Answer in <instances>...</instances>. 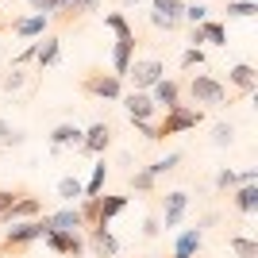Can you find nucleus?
Wrapping results in <instances>:
<instances>
[{
	"label": "nucleus",
	"instance_id": "14",
	"mask_svg": "<svg viewBox=\"0 0 258 258\" xmlns=\"http://www.w3.org/2000/svg\"><path fill=\"white\" fill-rule=\"evenodd\" d=\"M151 100H154L158 108H166V112H170V108L181 104V85H177V81H170V77H162L158 85L151 89Z\"/></svg>",
	"mask_w": 258,
	"mask_h": 258
},
{
	"label": "nucleus",
	"instance_id": "41",
	"mask_svg": "<svg viewBox=\"0 0 258 258\" xmlns=\"http://www.w3.org/2000/svg\"><path fill=\"white\" fill-rule=\"evenodd\" d=\"M254 4H258V0H254Z\"/></svg>",
	"mask_w": 258,
	"mask_h": 258
},
{
	"label": "nucleus",
	"instance_id": "34",
	"mask_svg": "<svg viewBox=\"0 0 258 258\" xmlns=\"http://www.w3.org/2000/svg\"><path fill=\"white\" fill-rule=\"evenodd\" d=\"M231 139H235V127H231V123H216V131H212V143H216V147H227Z\"/></svg>",
	"mask_w": 258,
	"mask_h": 258
},
{
	"label": "nucleus",
	"instance_id": "35",
	"mask_svg": "<svg viewBox=\"0 0 258 258\" xmlns=\"http://www.w3.org/2000/svg\"><path fill=\"white\" fill-rule=\"evenodd\" d=\"M193 66H205V50H201V46H189V50L181 54V70H193Z\"/></svg>",
	"mask_w": 258,
	"mask_h": 258
},
{
	"label": "nucleus",
	"instance_id": "37",
	"mask_svg": "<svg viewBox=\"0 0 258 258\" xmlns=\"http://www.w3.org/2000/svg\"><path fill=\"white\" fill-rule=\"evenodd\" d=\"M16 197H20V193H12V189H0V216L8 212L12 205H16Z\"/></svg>",
	"mask_w": 258,
	"mask_h": 258
},
{
	"label": "nucleus",
	"instance_id": "28",
	"mask_svg": "<svg viewBox=\"0 0 258 258\" xmlns=\"http://www.w3.org/2000/svg\"><path fill=\"white\" fill-rule=\"evenodd\" d=\"M177 162H181V154L173 151V154H166V158H158V162H151V166H147V170L154 173V177H162V173H170L173 166H177Z\"/></svg>",
	"mask_w": 258,
	"mask_h": 258
},
{
	"label": "nucleus",
	"instance_id": "20",
	"mask_svg": "<svg viewBox=\"0 0 258 258\" xmlns=\"http://www.w3.org/2000/svg\"><path fill=\"white\" fill-rule=\"evenodd\" d=\"M50 147L54 151H62V147H81V127L77 123H58L50 131Z\"/></svg>",
	"mask_w": 258,
	"mask_h": 258
},
{
	"label": "nucleus",
	"instance_id": "7",
	"mask_svg": "<svg viewBox=\"0 0 258 258\" xmlns=\"http://www.w3.org/2000/svg\"><path fill=\"white\" fill-rule=\"evenodd\" d=\"M46 247L50 250H58V254H66V258H77V254H85V239L77 235V231H46Z\"/></svg>",
	"mask_w": 258,
	"mask_h": 258
},
{
	"label": "nucleus",
	"instance_id": "30",
	"mask_svg": "<svg viewBox=\"0 0 258 258\" xmlns=\"http://www.w3.org/2000/svg\"><path fill=\"white\" fill-rule=\"evenodd\" d=\"M35 12H43V16H54V12H66V4L70 0H27Z\"/></svg>",
	"mask_w": 258,
	"mask_h": 258
},
{
	"label": "nucleus",
	"instance_id": "25",
	"mask_svg": "<svg viewBox=\"0 0 258 258\" xmlns=\"http://www.w3.org/2000/svg\"><path fill=\"white\" fill-rule=\"evenodd\" d=\"M58 197L62 201H77V197H85V185L77 181V177H62L58 181Z\"/></svg>",
	"mask_w": 258,
	"mask_h": 258
},
{
	"label": "nucleus",
	"instance_id": "2",
	"mask_svg": "<svg viewBox=\"0 0 258 258\" xmlns=\"http://www.w3.org/2000/svg\"><path fill=\"white\" fill-rule=\"evenodd\" d=\"M201 119H205V112H201V108L177 104V108H170V112H166V119H162V123H154V135H158V139H166V135H181V131H193Z\"/></svg>",
	"mask_w": 258,
	"mask_h": 258
},
{
	"label": "nucleus",
	"instance_id": "39",
	"mask_svg": "<svg viewBox=\"0 0 258 258\" xmlns=\"http://www.w3.org/2000/svg\"><path fill=\"white\" fill-rule=\"evenodd\" d=\"M170 258H185V254H170Z\"/></svg>",
	"mask_w": 258,
	"mask_h": 258
},
{
	"label": "nucleus",
	"instance_id": "9",
	"mask_svg": "<svg viewBox=\"0 0 258 258\" xmlns=\"http://www.w3.org/2000/svg\"><path fill=\"white\" fill-rule=\"evenodd\" d=\"M185 208H189V193H181V189L166 193V201H162V220H158V224L177 227V224H181V216H185Z\"/></svg>",
	"mask_w": 258,
	"mask_h": 258
},
{
	"label": "nucleus",
	"instance_id": "23",
	"mask_svg": "<svg viewBox=\"0 0 258 258\" xmlns=\"http://www.w3.org/2000/svg\"><path fill=\"white\" fill-rule=\"evenodd\" d=\"M131 189H135V193H154V189H158V177H154L151 170H135L131 173Z\"/></svg>",
	"mask_w": 258,
	"mask_h": 258
},
{
	"label": "nucleus",
	"instance_id": "22",
	"mask_svg": "<svg viewBox=\"0 0 258 258\" xmlns=\"http://www.w3.org/2000/svg\"><path fill=\"white\" fill-rule=\"evenodd\" d=\"M58 58H62V43H58V39H46V43L35 50V66H39V74H43L46 66H54Z\"/></svg>",
	"mask_w": 258,
	"mask_h": 258
},
{
	"label": "nucleus",
	"instance_id": "13",
	"mask_svg": "<svg viewBox=\"0 0 258 258\" xmlns=\"http://www.w3.org/2000/svg\"><path fill=\"white\" fill-rule=\"evenodd\" d=\"M201 43H212V46H227V27L224 23H216V20H205V23H197L193 27V46Z\"/></svg>",
	"mask_w": 258,
	"mask_h": 258
},
{
	"label": "nucleus",
	"instance_id": "19",
	"mask_svg": "<svg viewBox=\"0 0 258 258\" xmlns=\"http://www.w3.org/2000/svg\"><path fill=\"white\" fill-rule=\"evenodd\" d=\"M231 201H235V208H239L243 216L258 212V181H250V185H235V193H231Z\"/></svg>",
	"mask_w": 258,
	"mask_h": 258
},
{
	"label": "nucleus",
	"instance_id": "17",
	"mask_svg": "<svg viewBox=\"0 0 258 258\" xmlns=\"http://www.w3.org/2000/svg\"><path fill=\"white\" fill-rule=\"evenodd\" d=\"M89 243H93V250H97L100 258H116L119 254V243H116V235H112L108 227H89Z\"/></svg>",
	"mask_w": 258,
	"mask_h": 258
},
{
	"label": "nucleus",
	"instance_id": "16",
	"mask_svg": "<svg viewBox=\"0 0 258 258\" xmlns=\"http://www.w3.org/2000/svg\"><path fill=\"white\" fill-rule=\"evenodd\" d=\"M46 27H50V16H43V12H35V16H23V20L12 23V31L20 35V39H39Z\"/></svg>",
	"mask_w": 258,
	"mask_h": 258
},
{
	"label": "nucleus",
	"instance_id": "3",
	"mask_svg": "<svg viewBox=\"0 0 258 258\" xmlns=\"http://www.w3.org/2000/svg\"><path fill=\"white\" fill-rule=\"evenodd\" d=\"M127 77H131V85L139 89V93H151L162 77H166V66H162L158 58H131Z\"/></svg>",
	"mask_w": 258,
	"mask_h": 258
},
{
	"label": "nucleus",
	"instance_id": "18",
	"mask_svg": "<svg viewBox=\"0 0 258 258\" xmlns=\"http://www.w3.org/2000/svg\"><path fill=\"white\" fill-rule=\"evenodd\" d=\"M123 208H127V197H97V227H108V220Z\"/></svg>",
	"mask_w": 258,
	"mask_h": 258
},
{
	"label": "nucleus",
	"instance_id": "5",
	"mask_svg": "<svg viewBox=\"0 0 258 258\" xmlns=\"http://www.w3.org/2000/svg\"><path fill=\"white\" fill-rule=\"evenodd\" d=\"M123 108H127L131 123H154V112H158V104L151 100V93H139V89H131L127 97H123Z\"/></svg>",
	"mask_w": 258,
	"mask_h": 258
},
{
	"label": "nucleus",
	"instance_id": "24",
	"mask_svg": "<svg viewBox=\"0 0 258 258\" xmlns=\"http://www.w3.org/2000/svg\"><path fill=\"white\" fill-rule=\"evenodd\" d=\"M104 177H108V166H104V154H100L97 170H93V177H89V185H85V197H100V189H104Z\"/></svg>",
	"mask_w": 258,
	"mask_h": 258
},
{
	"label": "nucleus",
	"instance_id": "40",
	"mask_svg": "<svg viewBox=\"0 0 258 258\" xmlns=\"http://www.w3.org/2000/svg\"><path fill=\"white\" fill-rule=\"evenodd\" d=\"M0 31H4V23H0Z\"/></svg>",
	"mask_w": 258,
	"mask_h": 258
},
{
	"label": "nucleus",
	"instance_id": "1",
	"mask_svg": "<svg viewBox=\"0 0 258 258\" xmlns=\"http://www.w3.org/2000/svg\"><path fill=\"white\" fill-rule=\"evenodd\" d=\"M185 89H189L193 104H205V108H224L227 104V85L216 81V77H208V74H193Z\"/></svg>",
	"mask_w": 258,
	"mask_h": 258
},
{
	"label": "nucleus",
	"instance_id": "36",
	"mask_svg": "<svg viewBox=\"0 0 258 258\" xmlns=\"http://www.w3.org/2000/svg\"><path fill=\"white\" fill-rule=\"evenodd\" d=\"M4 89H8V93H20V89H23V70H20V66L4 77Z\"/></svg>",
	"mask_w": 258,
	"mask_h": 258
},
{
	"label": "nucleus",
	"instance_id": "38",
	"mask_svg": "<svg viewBox=\"0 0 258 258\" xmlns=\"http://www.w3.org/2000/svg\"><path fill=\"white\" fill-rule=\"evenodd\" d=\"M158 231H162V224H158V216H151V220H147V224H143V235H147V239H154V235H158Z\"/></svg>",
	"mask_w": 258,
	"mask_h": 258
},
{
	"label": "nucleus",
	"instance_id": "11",
	"mask_svg": "<svg viewBox=\"0 0 258 258\" xmlns=\"http://www.w3.org/2000/svg\"><path fill=\"white\" fill-rule=\"evenodd\" d=\"M227 81H231L243 97H250V93L258 89V70H254L250 62H235L231 70H227Z\"/></svg>",
	"mask_w": 258,
	"mask_h": 258
},
{
	"label": "nucleus",
	"instance_id": "10",
	"mask_svg": "<svg viewBox=\"0 0 258 258\" xmlns=\"http://www.w3.org/2000/svg\"><path fill=\"white\" fill-rule=\"evenodd\" d=\"M108 143H112V127L108 123H93L89 131H81V151L85 154H104L108 151Z\"/></svg>",
	"mask_w": 258,
	"mask_h": 258
},
{
	"label": "nucleus",
	"instance_id": "32",
	"mask_svg": "<svg viewBox=\"0 0 258 258\" xmlns=\"http://www.w3.org/2000/svg\"><path fill=\"white\" fill-rule=\"evenodd\" d=\"M100 0H70L66 4V20H74V16H81V12H93Z\"/></svg>",
	"mask_w": 258,
	"mask_h": 258
},
{
	"label": "nucleus",
	"instance_id": "26",
	"mask_svg": "<svg viewBox=\"0 0 258 258\" xmlns=\"http://www.w3.org/2000/svg\"><path fill=\"white\" fill-rule=\"evenodd\" d=\"M104 23L112 27V31H116V39H131V35H135V31H131V23L123 20L119 12H108V16H104Z\"/></svg>",
	"mask_w": 258,
	"mask_h": 258
},
{
	"label": "nucleus",
	"instance_id": "6",
	"mask_svg": "<svg viewBox=\"0 0 258 258\" xmlns=\"http://www.w3.org/2000/svg\"><path fill=\"white\" fill-rule=\"evenodd\" d=\"M181 12H185V4H181V0H154L151 23L158 27V31H173V27L181 23Z\"/></svg>",
	"mask_w": 258,
	"mask_h": 258
},
{
	"label": "nucleus",
	"instance_id": "31",
	"mask_svg": "<svg viewBox=\"0 0 258 258\" xmlns=\"http://www.w3.org/2000/svg\"><path fill=\"white\" fill-rule=\"evenodd\" d=\"M181 20H189V23L197 27V23H205V20H208V8H205V4H185Z\"/></svg>",
	"mask_w": 258,
	"mask_h": 258
},
{
	"label": "nucleus",
	"instance_id": "12",
	"mask_svg": "<svg viewBox=\"0 0 258 258\" xmlns=\"http://www.w3.org/2000/svg\"><path fill=\"white\" fill-rule=\"evenodd\" d=\"M43 224H46V231H81L85 220H81L77 208H58L54 216H43Z\"/></svg>",
	"mask_w": 258,
	"mask_h": 258
},
{
	"label": "nucleus",
	"instance_id": "33",
	"mask_svg": "<svg viewBox=\"0 0 258 258\" xmlns=\"http://www.w3.org/2000/svg\"><path fill=\"white\" fill-rule=\"evenodd\" d=\"M235 185H239V173H231V170H220V173H216V189H220V193H231Z\"/></svg>",
	"mask_w": 258,
	"mask_h": 258
},
{
	"label": "nucleus",
	"instance_id": "8",
	"mask_svg": "<svg viewBox=\"0 0 258 258\" xmlns=\"http://www.w3.org/2000/svg\"><path fill=\"white\" fill-rule=\"evenodd\" d=\"M39 212H43V201L31 197V193H20V197H16V205L0 216V220H4V224H20V220H35Z\"/></svg>",
	"mask_w": 258,
	"mask_h": 258
},
{
	"label": "nucleus",
	"instance_id": "4",
	"mask_svg": "<svg viewBox=\"0 0 258 258\" xmlns=\"http://www.w3.org/2000/svg\"><path fill=\"white\" fill-rule=\"evenodd\" d=\"M81 93H89L97 100H119L123 97V81L116 74H85L81 77Z\"/></svg>",
	"mask_w": 258,
	"mask_h": 258
},
{
	"label": "nucleus",
	"instance_id": "21",
	"mask_svg": "<svg viewBox=\"0 0 258 258\" xmlns=\"http://www.w3.org/2000/svg\"><path fill=\"white\" fill-rule=\"evenodd\" d=\"M201 227H189V231H181L177 235V243H173V254H185V258H193L197 250H201Z\"/></svg>",
	"mask_w": 258,
	"mask_h": 258
},
{
	"label": "nucleus",
	"instance_id": "27",
	"mask_svg": "<svg viewBox=\"0 0 258 258\" xmlns=\"http://www.w3.org/2000/svg\"><path fill=\"white\" fill-rule=\"evenodd\" d=\"M231 250L239 258H258V243L254 239H243V235H231Z\"/></svg>",
	"mask_w": 258,
	"mask_h": 258
},
{
	"label": "nucleus",
	"instance_id": "15",
	"mask_svg": "<svg viewBox=\"0 0 258 258\" xmlns=\"http://www.w3.org/2000/svg\"><path fill=\"white\" fill-rule=\"evenodd\" d=\"M131 58H135V35H131V39H116V46H112V74L127 77Z\"/></svg>",
	"mask_w": 258,
	"mask_h": 258
},
{
	"label": "nucleus",
	"instance_id": "29",
	"mask_svg": "<svg viewBox=\"0 0 258 258\" xmlns=\"http://www.w3.org/2000/svg\"><path fill=\"white\" fill-rule=\"evenodd\" d=\"M254 12H258L254 0H227V16H243V20H247V16H254Z\"/></svg>",
	"mask_w": 258,
	"mask_h": 258
}]
</instances>
